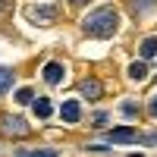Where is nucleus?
<instances>
[{
	"instance_id": "nucleus-1",
	"label": "nucleus",
	"mask_w": 157,
	"mask_h": 157,
	"mask_svg": "<svg viewBox=\"0 0 157 157\" xmlns=\"http://www.w3.org/2000/svg\"><path fill=\"white\" fill-rule=\"evenodd\" d=\"M82 25H85V32L94 35V38H110L116 32V25H120V13H116L113 6H101V10L91 13Z\"/></svg>"
},
{
	"instance_id": "nucleus-2",
	"label": "nucleus",
	"mask_w": 157,
	"mask_h": 157,
	"mask_svg": "<svg viewBox=\"0 0 157 157\" xmlns=\"http://www.w3.org/2000/svg\"><path fill=\"white\" fill-rule=\"evenodd\" d=\"M138 135H135V129L132 126H120V129H110V135H107V141H120V145H129V141H135Z\"/></svg>"
},
{
	"instance_id": "nucleus-3",
	"label": "nucleus",
	"mask_w": 157,
	"mask_h": 157,
	"mask_svg": "<svg viewBox=\"0 0 157 157\" xmlns=\"http://www.w3.org/2000/svg\"><path fill=\"white\" fill-rule=\"evenodd\" d=\"M78 91H82V98L98 101V98H101V82H94V78H85V82L78 85Z\"/></svg>"
},
{
	"instance_id": "nucleus-4",
	"label": "nucleus",
	"mask_w": 157,
	"mask_h": 157,
	"mask_svg": "<svg viewBox=\"0 0 157 157\" xmlns=\"http://www.w3.org/2000/svg\"><path fill=\"white\" fill-rule=\"evenodd\" d=\"M29 16H32V22L47 25L50 19H54V6H32V10H29Z\"/></svg>"
},
{
	"instance_id": "nucleus-5",
	"label": "nucleus",
	"mask_w": 157,
	"mask_h": 157,
	"mask_svg": "<svg viewBox=\"0 0 157 157\" xmlns=\"http://www.w3.org/2000/svg\"><path fill=\"white\" fill-rule=\"evenodd\" d=\"M3 129H6V132H16V135H25V132H29V123L19 120V116H6V120H3Z\"/></svg>"
},
{
	"instance_id": "nucleus-6",
	"label": "nucleus",
	"mask_w": 157,
	"mask_h": 157,
	"mask_svg": "<svg viewBox=\"0 0 157 157\" xmlns=\"http://www.w3.org/2000/svg\"><path fill=\"white\" fill-rule=\"evenodd\" d=\"M44 82L47 85L63 82V66H60V63H47V66H44Z\"/></svg>"
},
{
	"instance_id": "nucleus-7",
	"label": "nucleus",
	"mask_w": 157,
	"mask_h": 157,
	"mask_svg": "<svg viewBox=\"0 0 157 157\" xmlns=\"http://www.w3.org/2000/svg\"><path fill=\"white\" fill-rule=\"evenodd\" d=\"M60 113H63V120H66V123H75V120H78V101H66V104L60 107Z\"/></svg>"
},
{
	"instance_id": "nucleus-8",
	"label": "nucleus",
	"mask_w": 157,
	"mask_h": 157,
	"mask_svg": "<svg viewBox=\"0 0 157 157\" xmlns=\"http://www.w3.org/2000/svg\"><path fill=\"white\" fill-rule=\"evenodd\" d=\"M129 78H135V82H145V78H148V66H145V63H132V66H129Z\"/></svg>"
},
{
	"instance_id": "nucleus-9",
	"label": "nucleus",
	"mask_w": 157,
	"mask_h": 157,
	"mask_svg": "<svg viewBox=\"0 0 157 157\" xmlns=\"http://www.w3.org/2000/svg\"><path fill=\"white\" fill-rule=\"evenodd\" d=\"M35 104V113L38 116H50V113H54V104H50L47 98H38V101H32Z\"/></svg>"
},
{
	"instance_id": "nucleus-10",
	"label": "nucleus",
	"mask_w": 157,
	"mask_h": 157,
	"mask_svg": "<svg viewBox=\"0 0 157 157\" xmlns=\"http://www.w3.org/2000/svg\"><path fill=\"white\" fill-rule=\"evenodd\" d=\"M10 88H13V69L0 66V94H3V91H10Z\"/></svg>"
},
{
	"instance_id": "nucleus-11",
	"label": "nucleus",
	"mask_w": 157,
	"mask_h": 157,
	"mask_svg": "<svg viewBox=\"0 0 157 157\" xmlns=\"http://www.w3.org/2000/svg\"><path fill=\"white\" fill-rule=\"evenodd\" d=\"M141 54H145V57H154L157 54V38H148V41L141 44Z\"/></svg>"
},
{
	"instance_id": "nucleus-12",
	"label": "nucleus",
	"mask_w": 157,
	"mask_h": 157,
	"mask_svg": "<svg viewBox=\"0 0 157 157\" xmlns=\"http://www.w3.org/2000/svg\"><path fill=\"white\" fill-rule=\"evenodd\" d=\"M16 101H19V104H32V101H35L32 88H22V91H16Z\"/></svg>"
},
{
	"instance_id": "nucleus-13",
	"label": "nucleus",
	"mask_w": 157,
	"mask_h": 157,
	"mask_svg": "<svg viewBox=\"0 0 157 157\" xmlns=\"http://www.w3.org/2000/svg\"><path fill=\"white\" fill-rule=\"evenodd\" d=\"M123 113H126V116H135V113H138V104H135V101H126V104H123Z\"/></svg>"
},
{
	"instance_id": "nucleus-14",
	"label": "nucleus",
	"mask_w": 157,
	"mask_h": 157,
	"mask_svg": "<svg viewBox=\"0 0 157 157\" xmlns=\"http://www.w3.org/2000/svg\"><path fill=\"white\" fill-rule=\"evenodd\" d=\"M154 6V0H135V10L138 13H145V10H151Z\"/></svg>"
},
{
	"instance_id": "nucleus-15",
	"label": "nucleus",
	"mask_w": 157,
	"mask_h": 157,
	"mask_svg": "<svg viewBox=\"0 0 157 157\" xmlns=\"http://www.w3.org/2000/svg\"><path fill=\"white\" fill-rule=\"evenodd\" d=\"M94 123L98 126H107V113H94Z\"/></svg>"
},
{
	"instance_id": "nucleus-16",
	"label": "nucleus",
	"mask_w": 157,
	"mask_h": 157,
	"mask_svg": "<svg viewBox=\"0 0 157 157\" xmlns=\"http://www.w3.org/2000/svg\"><path fill=\"white\" fill-rule=\"evenodd\" d=\"M148 110H151V116L157 120V98H151V107H148Z\"/></svg>"
},
{
	"instance_id": "nucleus-17",
	"label": "nucleus",
	"mask_w": 157,
	"mask_h": 157,
	"mask_svg": "<svg viewBox=\"0 0 157 157\" xmlns=\"http://www.w3.org/2000/svg\"><path fill=\"white\" fill-rule=\"evenodd\" d=\"M145 145H157V132H151V135L145 138Z\"/></svg>"
},
{
	"instance_id": "nucleus-18",
	"label": "nucleus",
	"mask_w": 157,
	"mask_h": 157,
	"mask_svg": "<svg viewBox=\"0 0 157 157\" xmlns=\"http://www.w3.org/2000/svg\"><path fill=\"white\" fill-rule=\"evenodd\" d=\"M72 3H75V6H82V3H85V0H72Z\"/></svg>"
},
{
	"instance_id": "nucleus-19",
	"label": "nucleus",
	"mask_w": 157,
	"mask_h": 157,
	"mask_svg": "<svg viewBox=\"0 0 157 157\" xmlns=\"http://www.w3.org/2000/svg\"><path fill=\"white\" fill-rule=\"evenodd\" d=\"M0 6H3V0H0Z\"/></svg>"
}]
</instances>
